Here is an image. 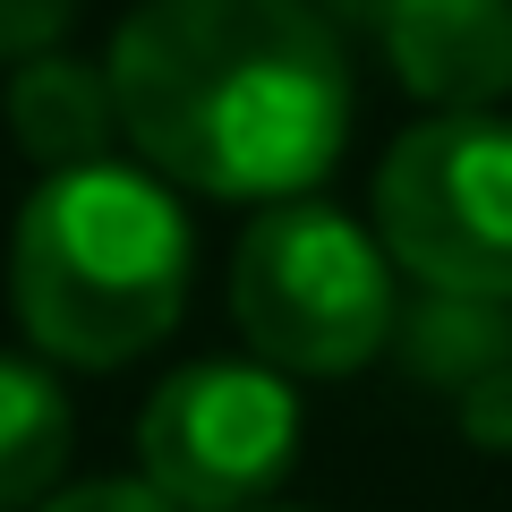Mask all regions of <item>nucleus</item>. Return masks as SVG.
<instances>
[{"label": "nucleus", "instance_id": "f257e3e1", "mask_svg": "<svg viewBox=\"0 0 512 512\" xmlns=\"http://www.w3.org/2000/svg\"><path fill=\"white\" fill-rule=\"evenodd\" d=\"M103 69L137 163L214 205L308 197L350 146V60L316 0H146Z\"/></svg>", "mask_w": 512, "mask_h": 512}, {"label": "nucleus", "instance_id": "f03ea898", "mask_svg": "<svg viewBox=\"0 0 512 512\" xmlns=\"http://www.w3.org/2000/svg\"><path fill=\"white\" fill-rule=\"evenodd\" d=\"M188 214L180 188L146 163L43 171L9 239V308L26 342L60 367L146 359L188 308Z\"/></svg>", "mask_w": 512, "mask_h": 512}, {"label": "nucleus", "instance_id": "7ed1b4c3", "mask_svg": "<svg viewBox=\"0 0 512 512\" xmlns=\"http://www.w3.org/2000/svg\"><path fill=\"white\" fill-rule=\"evenodd\" d=\"M231 316L248 350L282 376H359L402 333L393 256L350 214L316 197H282L239 231Z\"/></svg>", "mask_w": 512, "mask_h": 512}, {"label": "nucleus", "instance_id": "20e7f679", "mask_svg": "<svg viewBox=\"0 0 512 512\" xmlns=\"http://www.w3.org/2000/svg\"><path fill=\"white\" fill-rule=\"evenodd\" d=\"M376 239L419 291L512 308V120L436 111L376 171Z\"/></svg>", "mask_w": 512, "mask_h": 512}, {"label": "nucleus", "instance_id": "39448f33", "mask_svg": "<svg viewBox=\"0 0 512 512\" xmlns=\"http://www.w3.org/2000/svg\"><path fill=\"white\" fill-rule=\"evenodd\" d=\"M299 453V402L265 359H197L137 419L146 487L180 512H256Z\"/></svg>", "mask_w": 512, "mask_h": 512}, {"label": "nucleus", "instance_id": "423d86ee", "mask_svg": "<svg viewBox=\"0 0 512 512\" xmlns=\"http://www.w3.org/2000/svg\"><path fill=\"white\" fill-rule=\"evenodd\" d=\"M376 43L427 111H495L512 94V0H393Z\"/></svg>", "mask_w": 512, "mask_h": 512}, {"label": "nucleus", "instance_id": "0eeeda50", "mask_svg": "<svg viewBox=\"0 0 512 512\" xmlns=\"http://www.w3.org/2000/svg\"><path fill=\"white\" fill-rule=\"evenodd\" d=\"M9 137L26 163L43 171H86L111 163L120 146V103H111V69H86L69 52H35L9 77Z\"/></svg>", "mask_w": 512, "mask_h": 512}, {"label": "nucleus", "instance_id": "6e6552de", "mask_svg": "<svg viewBox=\"0 0 512 512\" xmlns=\"http://www.w3.org/2000/svg\"><path fill=\"white\" fill-rule=\"evenodd\" d=\"M69 393H60L52 367L35 359H0V512H43L60 495V470H69Z\"/></svg>", "mask_w": 512, "mask_h": 512}, {"label": "nucleus", "instance_id": "1a4fd4ad", "mask_svg": "<svg viewBox=\"0 0 512 512\" xmlns=\"http://www.w3.org/2000/svg\"><path fill=\"white\" fill-rule=\"evenodd\" d=\"M402 359L419 367L436 393H470V384L504 376L512 367V308L504 299H453V291H427L419 308H402Z\"/></svg>", "mask_w": 512, "mask_h": 512}, {"label": "nucleus", "instance_id": "9d476101", "mask_svg": "<svg viewBox=\"0 0 512 512\" xmlns=\"http://www.w3.org/2000/svg\"><path fill=\"white\" fill-rule=\"evenodd\" d=\"M86 0H0V60H35L69 35V18Z\"/></svg>", "mask_w": 512, "mask_h": 512}, {"label": "nucleus", "instance_id": "9b49d317", "mask_svg": "<svg viewBox=\"0 0 512 512\" xmlns=\"http://www.w3.org/2000/svg\"><path fill=\"white\" fill-rule=\"evenodd\" d=\"M43 512H180V504L154 495L146 478H86V487H60Z\"/></svg>", "mask_w": 512, "mask_h": 512}, {"label": "nucleus", "instance_id": "f8f14e48", "mask_svg": "<svg viewBox=\"0 0 512 512\" xmlns=\"http://www.w3.org/2000/svg\"><path fill=\"white\" fill-rule=\"evenodd\" d=\"M316 9H325V18H350V26H367V35H376V26L393 18V0H316Z\"/></svg>", "mask_w": 512, "mask_h": 512}, {"label": "nucleus", "instance_id": "ddd939ff", "mask_svg": "<svg viewBox=\"0 0 512 512\" xmlns=\"http://www.w3.org/2000/svg\"><path fill=\"white\" fill-rule=\"evenodd\" d=\"M256 512H291V504H256Z\"/></svg>", "mask_w": 512, "mask_h": 512}]
</instances>
